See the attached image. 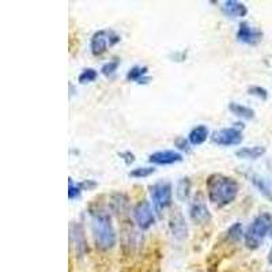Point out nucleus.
<instances>
[{
	"label": "nucleus",
	"mask_w": 272,
	"mask_h": 272,
	"mask_svg": "<svg viewBox=\"0 0 272 272\" xmlns=\"http://www.w3.org/2000/svg\"><path fill=\"white\" fill-rule=\"evenodd\" d=\"M189 217H191V221L197 226L207 225L211 221V213L205 204V199L201 192H199L193 197L191 208H189Z\"/></svg>",
	"instance_id": "nucleus-8"
},
{
	"label": "nucleus",
	"mask_w": 272,
	"mask_h": 272,
	"mask_svg": "<svg viewBox=\"0 0 272 272\" xmlns=\"http://www.w3.org/2000/svg\"><path fill=\"white\" fill-rule=\"evenodd\" d=\"M209 136V131L207 128V126H196L195 128H192V131L189 132L188 140L192 146H200L203 143L208 139Z\"/></svg>",
	"instance_id": "nucleus-15"
},
{
	"label": "nucleus",
	"mask_w": 272,
	"mask_h": 272,
	"mask_svg": "<svg viewBox=\"0 0 272 272\" xmlns=\"http://www.w3.org/2000/svg\"><path fill=\"white\" fill-rule=\"evenodd\" d=\"M82 193V188H80L79 184H75L72 178L68 180V199L70 200H75L78 197L80 196Z\"/></svg>",
	"instance_id": "nucleus-25"
},
{
	"label": "nucleus",
	"mask_w": 272,
	"mask_h": 272,
	"mask_svg": "<svg viewBox=\"0 0 272 272\" xmlns=\"http://www.w3.org/2000/svg\"><path fill=\"white\" fill-rule=\"evenodd\" d=\"M243 237H245V233H244V227L241 223L237 222L229 227V230H227V238L237 243V241H239Z\"/></svg>",
	"instance_id": "nucleus-21"
},
{
	"label": "nucleus",
	"mask_w": 272,
	"mask_h": 272,
	"mask_svg": "<svg viewBox=\"0 0 272 272\" xmlns=\"http://www.w3.org/2000/svg\"><path fill=\"white\" fill-rule=\"evenodd\" d=\"M265 147L253 146V147H243L235 151V157L241 159H257L265 154Z\"/></svg>",
	"instance_id": "nucleus-16"
},
{
	"label": "nucleus",
	"mask_w": 272,
	"mask_h": 272,
	"mask_svg": "<svg viewBox=\"0 0 272 272\" xmlns=\"http://www.w3.org/2000/svg\"><path fill=\"white\" fill-rule=\"evenodd\" d=\"M147 72H148V68L146 66H134L132 68H130V71L127 72V80L130 82H136L139 84H146L148 83L150 78L147 76Z\"/></svg>",
	"instance_id": "nucleus-14"
},
{
	"label": "nucleus",
	"mask_w": 272,
	"mask_h": 272,
	"mask_svg": "<svg viewBox=\"0 0 272 272\" xmlns=\"http://www.w3.org/2000/svg\"><path fill=\"white\" fill-rule=\"evenodd\" d=\"M248 93L251 94V96H255L260 100L265 101L268 98V92L261 86H251V87L248 88Z\"/></svg>",
	"instance_id": "nucleus-26"
},
{
	"label": "nucleus",
	"mask_w": 272,
	"mask_h": 272,
	"mask_svg": "<svg viewBox=\"0 0 272 272\" xmlns=\"http://www.w3.org/2000/svg\"><path fill=\"white\" fill-rule=\"evenodd\" d=\"M183 154L174 150H163L157 151L148 155V162L153 165H159V166H168V165H174V163L183 162Z\"/></svg>",
	"instance_id": "nucleus-11"
},
{
	"label": "nucleus",
	"mask_w": 272,
	"mask_h": 272,
	"mask_svg": "<svg viewBox=\"0 0 272 272\" xmlns=\"http://www.w3.org/2000/svg\"><path fill=\"white\" fill-rule=\"evenodd\" d=\"M169 229L170 233L176 239H185L188 237V226L185 222L183 214L177 213L170 218V222H169Z\"/></svg>",
	"instance_id": "nucleus-12"
},
{
	"label": "nucleus",
	"mask_w": 272,
	"mask_h": 272,
	"mask_svg": "<svg viewBox=\"0 0 272 272\" xmlns=\"http://www.w3.org/2000/svg\"><path fill=\"white\" fill-rule=\"evenodd\" d=\"M118 66H120V60L118 59H113V60H109L108 63H105L102 67H101V74L105 76H113L117 71Z\"/></svg>",
	"instance_id": "nucleus-22"
},
{
	"label": "nucleus",
	"mask_w": 272,
	"mask_h": 272,
	"mask_svg": "<svg viewBox=\"0 0 272 272\" xmlns=\"http://www.w3.org/2000/svg\"><path fill=\"white\" fill-rule=\"evenodd\" d=\"M80 188H82V191H90V189H94L97 187V183L94 180H84L82 181V183H79Z\"/></svg>",
	"instance_id": "nucleus-29"
},
{
	"label": "nucleus",
	"mask_w": 272,
	"mask_h": 272,
	"mask_svg": "<svg viewBox=\"0 0 272 272\" xmlns=\"http://www.w3.org/2000/svg\"><path fill=\"white\" fill-rule=\"evenodd\" d=\"M222 13L230 18H244L248 15V7L237 0H226L222 5Z\"/></svg>",
	"instance_id": "nucleus-13"
},
{
	"label": "nucleus",
	"mask_w": 272,
	"mask_h": 272,
	"mask_svg": "<svg viewBox=\"0 0 272 272\" xmlns=\"http://www.w3.org/2000/svg\"><path fill=\"white\" fill-rule=\"evenodd\" d=\"M153 209V205L148 200L139 201L138 204L134 207L132 215L138 227L140 230H148L155 223V215Z\"/></svg>",
	"instance_id": "nucleus-7"
},
{
	"label": "nucleus",
	"mask_w": 272,
	"mask_h": 272,
	"mask_svg": "<svg viewBox=\"0 0 272 272\" xmlns=\"http://www.w3.org/2000/svg\"><path fill=\"white\" fill-rule=\"evenodd\" d=\"M88 214L92 218V233L96 247L101 251H109L116 245V231L110 214L102 207H90Z\"/></svg>",
	"instance_id": "nucleus-1"
},
{
	"label": "nucleus",
	"mask_w": 272,
	"mask_h": 272,
	"mask_svg": "<svg viewBox=\"0 0 272 272\" xmlns=\"http://www.w3.org/2000/svg\"><path fill=\"white\" fill-rule=\"evenodd\" d=\"M110 208L116 214L126 213L128 209V197L124 193H114L110 197Z\"/></svg>",
	"instance_id": "nucleus-19"
},
{
	"label": "nucleus",
	"mask_w": 272,
	"mask_h": 272,
	"mask_svg": "<svg viewBox=\"0 0 272 272\" xmlns=\"http://www.w3.org/2000/svg\"><path fill=\"white\" fill-rule=\"evenodd\" d=\"M229 110L239 118H245V120H253L255 118V110L252 108H248V106H245L243 104L230 102L229 104Z\"/></svg>",
	"instance_id": "nucleus-17"
},
{
	"label": "nucleus",
	"mask_w": 272,
	"mask_h": 272,
	"mask_svg": "<svg viewBox=\"0 0 272 272\" xmlns=\"http://www.w3.org/2000/svg\"><path fill=\"white\" fill-rule=\"evenodd\" d=\"M118 155H120V158L124 159L126 165H131V163L135 162V155L131 151H124V153H120Z\"/></svg>",
	"instance_id": "nucleus-28"
},
{
	"label": "nucleus",
	"mask_w": 272,
	"mask_h": 272,
	"mask_svg": "<svg viewBox=\"0 0 272 272\" xmlns=\"http://www.w3.org/2000/svg\"><path fill=\"white\" fill-rule=\"evenodd\" d=\"M174 144H176L180 150L185 151V153H189V150H191V148H189V144H191V143L185 138H177L176 140H174Z\"/></svg>",
	"instance_id": "nucleus-27"
},
{
	"label": "nucleus",
	"mask_w": 272,
	"mask_h": 272,
	"mask_svg": "<svg viewBox=\"0 0 272 272\" xmlns=\"http://www.w3.org/2000/svg\"><path fill=\"white\" fill-rule=\"evenodd\" d=\"M244 140L243 130H239L237 127H230V128H222L213 132L211 135V142L214 144L222 147L238 146Z\"/></svg>",
	"instance_id": "nucleus-6"
},
{
	"label": "nucleus",
	"mask_w": 272,
	"mask_h": 272,
	"mask_svg": "<svg viewBox=\"0 0 272 272\" xmlns=\"http://www.w3.org/2000/svg\"><path fill=\"white\" fill-rule=\"evenodd\" d=\"M120 36L116 34L112 30H98L93 34L92 42H90V48H92V53L94 56H101L108 50V46L116 45L120 42Z\"/></svg>",
	"instance_id": "nucleus-5"
},
{
	"label": "nucleus",
	"mask_w": 272,
	"mask_h": 272,
	"mask_svg": "<svg viewBox=\"0 0 272 272\" xmlns=\"http://www.w3.org/2000/svg\"><path fill=\"white\" fill-rule=\"evenodd\" d=\"M70 243L75 249V253L79 257H83L87 252V241L84 234L83 226L78 222H72L70 226Z\"/></svg>",
	"instance_id": "nucleus-9"
},
{
	"label": "nucleus",
	"mask_w": 272,
	"mask_h": 272,
	"mask_svg": "<svg viewBox=\"0 0 272 272\" xmlns=\"http://www.w3.org/2000/svg\"><path fill=\"white\" fill-rule=\"evenodd\" d=\"M249 178H251L252 184L255 185L256 188H257V191H259V192L261 193L264 197H265V199L272 201V189H271V187L268 185L267 180L263 178L261 176H259V174H252Z\"/></svg>",
	"instance_id": "nucleus-18"
},
{
	"label": "nucleus",
	"mask_w": 272,
	"mask_h": 272,
	"mask_svg": "<svg viewBox=\"0 0 272 272\" xmlns=\"http://www.w3.org/2000/svg\"><path fill=\"white\" fill-rule=\"evenodd\" d=\"M272 230V215L263 213L253 219V222L245 231V245L248 249H257L264 243L268 233Z\"/></svg>",
	"instance_id": "nucleus-3"
},
{
	"label": "nucleus",
	"mask_w": 272,
	"mask_h": 272,
	"mask_svg": "<svg viewBox=\"0 0 272 272\" xmlns=\"http://www.w3.org/2000/svg\"><path fill=\"white\" fill-rule=\"evenodd\" d=\"M98 78V72L94 68H84L83 71L80 72L79 82L80 83H90Z\"/></svg>",
	"instance_id": "nucleus-23"
},
{
	"label": "nucleus",
	"mask_w": 272,
	"mask_h": 272,
	"mask_svg": "<svg viewBox=\"0 0 272 272\" xmlns=\"http://www.w3.org/2000/svg\"><path fill=\"white\" fill-rule=\"evenodd\" d=\"M268 261L272 264V247H271V251H269V255H268Z\"/></svg>",
	"instance_id": "nucleus-30"
},
{
	"label": "nucleus",
	"mask_w": 272,
	"mask_h": 272,
	"mask_svg": "<svg viewBox=\"0 0 272 272\" xmlns=\"http://www.w3.org/2000/svg\"><path fill=\"white\" fill-rule=\"evenodd\" d=\"M263 38V32L259 29H255L248 22H241L237 30V40L247 45H256L259 44Z\"/></svg>",
	"instance_id": "nucleus-10"
},
{
	"label": "nucleus",
	"mask_w": 272,
	"mask_h": 272,
	"mask_svg": "<svg viewBox=\"0 0 272 272\" xmlns=\"http://www.w3.org/2000/svg\"><path fill=\"white\" fill-rule=\"evenodd\" d=\"M205 187L208 200L217 207L231 204L238 196V183L225 174H211L205 181Z\"/></svg>",
	"instance_id": "nucleus-2"
},
{
	"label": "nucleus",
	"mask_w": 272,
	"mask_h": 272,
	"mask_svg": "<svg viewBox=\"0 0 272 272\" xmlns=\"http://www.w3.org/2000/svg\"><path fill=\"white\" fill-rule=\"evenodd\" d=\"M150 197L154 209L161 215L165 209L170 207L173 199V187L169 181H158L150 187Z\"/></svg>",
	"instance_id": "nucleus-4"
},
{
	"label": "nucleus",
	"mask_w": 272,
	"mask_h": 272,
	"mask_svg": "<svg viewBox=\"0 0 272 272\" xmlns=\"http://www.w3.org/2000/svg\"><path fill=\"white\" fill-rule=\"evenodd\" d=\"M154 173V168H136L134 170H131L128 176L134 177V178H146V177H150Z\"/></svg>",
	"instance_id": "nucleus-24"
},
{
	"label": "nucleus",
	"mask_w": 272,
	"mask_h": 272,
	"mask_svg": "<svg viewBox=\"0 0 272 272\" xmlns=\"http://www.w3.org/2000/svg\"><path fill=\"white\" fill-rule=\"evenodd\" d=\"M191 180L188 177L185 178H181L176 185V196L180 201H185L189 197V193H191Z\"/></svg>",
	"instance_id": "nucleus-20"
}]
</instances>
